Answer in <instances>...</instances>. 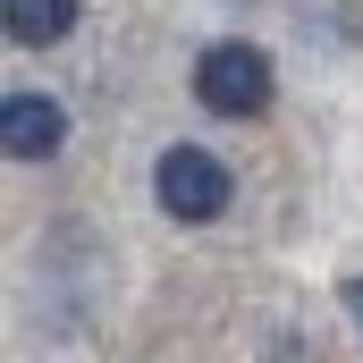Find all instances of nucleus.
<instances>
[{
	"label": "nucleus",
	"mask_w": 363,
	"mask_h": 363,
	"mask_svg": "<svg viewBox=\"0 0 363 363\" xmlns=\"http://www.w3.org/2000/svg\"><path fill=\"white\" fill-rule=\"evenodd\" d=\"M194 101L211 110V118H262L279 101V68L262 43H203V60H194Z\"/></svg>",
	"instance_id": "f257e3e1"
},
{
	"label": "nucleus",
	"mask_w": 363,
	"mask_h": 363,
	"mask_svg": "<svg viewBox=\"0 0 363 363\" xmlns=\"http://www.w3.org/2000/svg\"><path fill=\"white\" fill-rule=\"evenodd\" d=\"M152 194H161V211H169V220L211 228V220L237 203V178H228V161H220V152H203V144H169V152L152 161Z\"/></svg>",
	"instance_id": "f03ea898"
},
{
	"label": "nucleus",
	"mask_w": 363,
	"mask_h": 363,
	"mask_svg": "<svg viewBox=\"0 0 363 363\" xmlns=\"http://www.w3.org/2000/svg\"><path fill=\"white\" fill-rule=\"evenodd\" d=\"M0 152H9V161H60V152H68V101H51V93H9V101H0Z\"/></svg>",
	"instance_id": "7ed1b4c3"
},
{
	"label": "nucleus",
	"mask_w": 363,
	"mask_h": 363,
	"mask_svg": "<svg viewBox=\"0 0 363 363\" xmlns=\"http://www.w3.org/2000/svg\"><path fill=\"white\" fill-rule=\"evenodd\" d=\"M77 17H85V0H0V34H9L17 51H51V43H68Z\"/></svg>",
	"instance_id": "20e7f679"
},
{
	"label": "nucleus",
	"mask_w": 363,
	"mask_h": 363,
	"mask_svg": "<svg viewBox=\"0 0 363 363\" xmlns=\"http://www.w3.org/2000/svg\"><path fill=\"white\" fill-rule=\"evenodd\" d=\"M338 304L355 313V330H363V279H338Z\"/></svg>",
	"instance_id": "39448f33"
}]
</instances>
